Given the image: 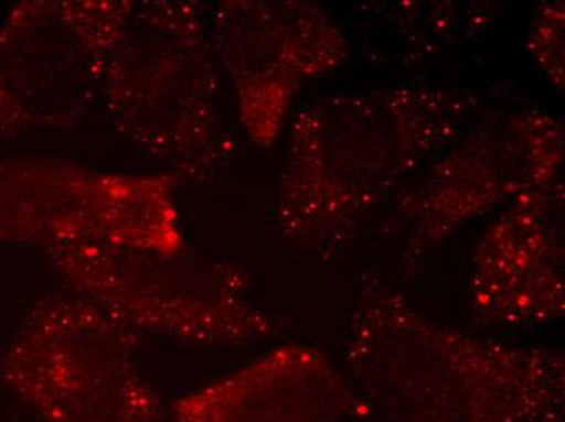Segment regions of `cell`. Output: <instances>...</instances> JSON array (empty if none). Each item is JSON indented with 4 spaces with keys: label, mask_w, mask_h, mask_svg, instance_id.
<instances>
[{
    "label": "cell",
    "mask_w": 565,
    "mask_h": 422,
    "mask_svg": "<svg viewBox=\"0 0 565 422\" xmlns=\"http://www.w3.org/2000/svg\"><path fill=\"white\" fill-rule=\"evenodd\" d=\"M477 105L468 93L395 87L305 106L275 207L281 238L320 259L340 256L372 213L467 132Z\"/></svg>",
    "instance_id": "1"
},
{
    "label": "cell",
    "mask_w": 565,
    "mask_h": 422,
    "mask_svg": "<svg viewBox=\"0 0 565 422\" xmlns=\"http://www.w3.org/2000/svg\"><path fill=\"white\" fill-rule=\"evenodd\" d=\"M344 358L381 422H564L563 353L437 324L381 280L358 296Z\"/></svg>",
    "instance_id": "2"
},
{
    "label": "cell",
    "mask_w": 565,
    "mask_h": 422,
    "mask_svg": "<svg viewBox=\"0 0 565 422\" xmlns=\"http://www.w3.org/2000/svg\"><path fill=\"white\" fill-rule=\"evenodd\" d=\"M103 95L114 129L170 164L181 181L203 180L231 153L199 2H136L106 68Z\"/></svg>",
    "instance_id": "3"
},
{
    "label": "cell",
    "mask_w": 565,
    "mask_h": 422,
    "mask_svg": "<svg viewBox=\"0 0 565 422\" xmlns=\"http://www.w3.org/2000/svg\"><path fill=\"white\" fill-rule=\"evenodd\" d=\"M54 269L78 296L132 331L205 345L274 335V318L250 301L236 266L188 249L161 253L102 242L47 247Z\"/></svg>",
    "instance_id": "4"
},
{
    "label": "cell",
    "mask_w": 565,
    "mask_h": 422,
    "mask_svg": "<svg viewBox=\"0 0 565 422\" xmlns=\"http://www.w3.org/2000/svg\"><path fill=\"white\" fill-rule=\"evenodd\" d=\"M139 336L85 297L40 302L3 358V379L41 422H157Z\"/></svg>",
    "instance_id": "5"
},
{
    "label": "cell",
    "mask_w": 565,
    "mask_h": 422,
    "mask_svg": "<svg viewBox=\"0 0 565 422\" xmlns=\"http://www.w3.org/2000/svg\"><path fill=\"white\" fill-rule=\"evenodd\" d=\"M563 167L564 126L550 112L480 122L395 195L391 229L418 262L468 223L563 185Z\"/></svg>",
    "instance_id": "6"
},
{
    "label": "cell",
    "mask_w": 565,
    "mask_h": 422,
    "mask_svg": "<svg viewBox=\"0 0 565 422\" xmlns=\"http://www.w3.org/2000/svg\"><path fill=\"white\" fill-rule=\"evenodd\" d=\"M175 174H124L71 161H0V241L185 249Z\"/></svg>",
    "instance_id": "7"
},
{
    "label": "cell",
    "mask_w": 565,
    "mask_h": 422,
    "mask_svg": "<svg viewBox=\"0 0 565 422\" xmlns=\"http://www.w3.org/2000/svg\"><path fill=\"white\" fill-rule=\"evenodd\" d=\"M136 2L25 0L0 26V133L64 129L103 91Z\"/></svg>",
    "instance_id": "8"
},
{
    "label": "cell",
    "mask_w": 565,
    "mask_h": 422,
    "mask_svg": "<svg viewBox=\"0 0 565 422\" xmlns=\"http://www.w3.org/2000/svg\"><path fill=\"white\" fill-rule=\"evenodd\" d=\"M213 44L233 85L241 123L260 149L277 142L302 87L350 56L335 20L305 0L220 2Z\"/></svg>",
    "instance_id": "9"
},
{
    "label": "cell",
    "mask_w": 565,
    "mask_h": 422,
    "mask_svg": "<svg viewBox=\"0 0 565 422\" xmlns=\"http://www.w3.org/2000/svg\"><path fill=\"white\" fill-rule=\"evenodd\" d=\"M478 321L537 327L563 317L564 184L510 205L478 239L470 281Z\"/></svg>",
    "instance_id": "10"
},
{
    "label": "cell",
    "mask_w": 565,
    "mask_h": 422,
    "mask_svg": "<svg viewBox=\"0 0 565 422\" xmlns=\"http://www.w3.org/2000/svg\"><path fill=\"white\" fill-rule=\"evenodd\" d=\"M360 410L332 361L299 345L281 346L172 408L178 422H348Z\"/></svg>",
    "instance_id": "11"
},
{
    "label": "cell",
    "mask_w": 565,
    "mask_h": 422,
    "mask_svg": "<svg viewBox=\"0 0 565 422\" xmlns=\"http://www.w3.org/2000/svg\"><path fill=\"white\" fill-rule=\"evenodd\" d=\"M529 47L551 84L564 88V3L537 7L529 30Z\"/></svg>",
    "instance_id": "12"
}]
</instances>
